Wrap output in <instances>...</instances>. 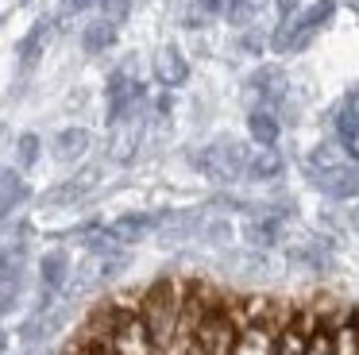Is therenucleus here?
Here are the masks:
<instances>
[{
	"label": "nucleus",
	"instance_id": "9b49d317",
	"mask_svg": "<svg viewBox=\"0 0 359 355\" xmlns=\"http://www.w3.org/2000/svg\"><path fill=\"white\" fill-rule=\"evenodd\" d=\"M35 147H39V143H35L32 135H27L24 143H20V151H24V154H20V159H24V166H27V162H35Z\"/></svg>",
	"mask_w": 359,
	"mask_h": 355
},
{
	"label": "nucleus",
	"instance_id": "20e7f679",
	"mask_svg": "<svg viewBox=\"0 0 359 355\" xmlns=\"http://www.w3.org/2000/svg\"><path fill=\"white\" fill-rule=\"evenodd\" d=\"M86 131H78V128H70V131H62V135H58V159H78L81 151H86Z\"/></svg>",
	"mask_w": 359,
	"mask_h": 355
},
{
	"label": "nucleus",
	"instance_id": "1a4fd4ad",
	"mask_svg": "<svg viewBox=\"0 0 359 355\" xmlns=\"http://www.w3.org/2000/svg\"><path fill=\"white\" fill-rule=\"evenodd\" d=\"M66 270V259L62 255H47V262H43V278L47 282H58V274Z\"/></svg>",
	"mask_w": 359,
	"mask_h": 355
},
{
	"label": "nucleus",
	"instance_id": "6e6552de",
	"mask_svg": "<svg viewBox=\"0 0 359 355\" xmlns=\"http://www.w3.org/2000/svg\"><path fill=\"white\" fill-rule=\"evenodd\" d=\"M109 39H112V31L104 27V23H97V27H89V35H86V46H89V51H101V46L109 43Z\"/></svg>",
	"mask_w": 359,
	"mask_h": 355
},
{
	"label": "nucleus",
	"instance_id": "423d86ee",
	"mask_svg": "<svg viewBox=\"0 0 359 355\" xmlns=\"http://www.w3.org/2000/svg\"><path fill=\"white\" fill-rule=\"evenodd\" d=\"M163 81H170V85L186 81V62H182L178 54H166L163 58Z\"/></svg>",
	"mask_w": 359,
	"mask_h": 355
},
{
	"label": "nucleus",
	"instance_id": "f8f14e48",
	"mask_svg": "<svg viewBox=\"0 0 359 355\" xmlns=\"http://www.w3.org/2000/svg\"><path fill=\"white\" fill-rule=\"evenodd\" d=\"M297 4H302V0H282V4H278L282 20H286V15H294V8H297Z\"/></svg>",
	"mask_w": 359,
	"mask_h": 355
},
{
	"label": "nucleus",
	"instance_id": "0eeeda50",
	"mask_svg": "<svg viewBox=\"0 0 359 355\" xmlns=\"http://www.w3.org/2000/svg\"><path fill=\"white\" fill-rule=\"evenodd\" d=\"M209 243H228L232 239V224L228 220H212V224H205V232H201Z\"/></svg>",
	"mask_w": 359,
	"mask_h": 355
},
{
	"label": "nucleus",
	"instance_id": "7ed1b4c3",
	"mask_svg": "<svg viewBox=\"0 0 359 355\" xmlns=\"http://www.w3.org/2000/svg\"><path fill=\"white\" fill-rule=\"evenodd\" d=\"M278 174H282V159L274 154V147H266L263 154H251L248 178H255V182H266V178H278Z\"/></svg>",
	"mask_w": 359,
	"mask_h": 355
},
{
	"label": "nucleus",
	"instance_id": "9d476101",
	"mask_svg": "<svg viewBox=\"0 0 359 355\" xmlns=\"http://www.w3.org/2000/svg\"><path fill=\"white\" fill-rule=\"evenodd\" d=\"M78 336H81V332H78ZM89 344H93V355H120L116 347H112V340H89Z\"/></svg>",
	"mask_w": 359,
	"mask_h": 355
},
{
	"label": "nucleus",
	"instance_id": "f03ea898",
	"mask_svg": "<svg viewBox=\"0 0 359 355\" xmlns=\"http://www.w3.org/2000/svg\"><path fill=\"white\" fill-rule=\"evenodd\" d=\"M248 131H251V139H255L259 147H274L278 143V120H274V112H251L248 116Z\"/></svg>",
	"mask_w": 359,
	"mask_h": 355
},
{
	"label": "nucleus",
	"instance_id": "f257e3e1",
	"mask_svg": "<svg viewBox=\"0 0 359 355\" xmlns=\"http://www.w3.org/2000/svg\"><path fill=\"white\" fill-rule=\"evenodd\" d=\"M182 297H186V278H158L140 293V316L147 324L158 351H170L182 321Z\"/></svg>",
	"mask_w": 359,
	"mask_h": 355
},
{
	"label": "nucleus",
	"instance_id": "39448f33",
	"mask_svg": "<svg viewBox=\"0 0 359 355\" xmlns=\"http://www.w3.org/2000/svg\"><path fill=\"white\" fill-rule=\"evenodd\" d=\"M248 239H251V243H259V247H271L274 239H278V220H274V216H271V220H255L248 228Z\"/></svg>",
	"mask_w": 359,
	"mask_h": 355
}]
</instances>
